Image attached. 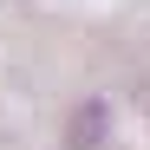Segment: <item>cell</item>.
Here are the masks:
<instances>
[{
    "label": "cell",
    "instance_id": "cell-1",
    "mask_svg": "<svg viewBox=\"0 0 150 150\" xmlns=\"http://www.w3.org/2000/svg\"><path fill=\"white\" fill-rule=\"evenodd\" d=\"M105 144V98H85V111L72 117V150H98Z\"/></svg>",
    "mask_w": 150,
    "mask_h": 150
}]
</instances>
